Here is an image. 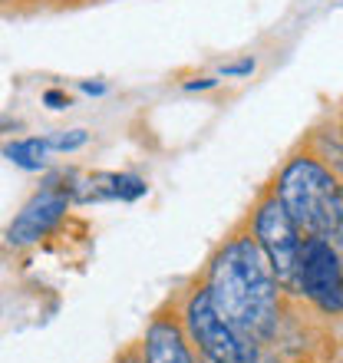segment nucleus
<instances>
[{
  "label": "nucleus",
  "instance_id": "obj_1",
  "mask_svg": "<svg viewBox=\"0 0 343 363\" xmlns=\"http://www.w3.org/2000/svg\"><path fill=\"white\" fill-rule=\"evenodd\" d=\"M277 277L251 235L231 238L215 255L208 271V294L218 317L248 347L261 344L277 324Z\"/></svg>",
  "mask_w": 343,
  "mask_h": 363
},
{
  "label": "nucleus",
  "instance_id": "obj_2",
  "mask_svg": "<svg viewBox=\"0 0 343 363\" xmlns=\"http://www.w3.org/2000/svg\"><path fill=\"white\" fill-rule=\"evenodd\" d=\"M300 235L330 241L340 248L343 235V195L337 175L314 155H297L284 165L274 195Z\"/></svg>",
  "mask_w": 343,
  "mask_h": 363
},
{
  "label": "nucleus",
  "instance_id": "obj_3",
  "mask_svg": "<svg viewBox=\"0 0 343 363\" xmlns=\"http://www.w3.org/2000/svg\"><path fill=\"white\" fill-rule=\"evenodd\" d=\"M254 241L264 251L267 264L277 277V287L297 291V268H300V231L277 199H264L254 215Z\"/></svg>",
  "mask_w": 343,
  "mask_h": 363
},
{
  "label": "nucleus",
  "instance_id": "obj_4",
  "mask_svg": "<svg viewBox=\"0 0 343 363\" xmlns=\"http://www.w3.org/2000/svg\"><path fill=\"white\" fill-rule=\"evenodd\" d=\"M185 327H189L191 340L198 344L205 363H254V347H248L221 320L205 291L191 294L185 307Z\"/></svg>",
  "mask_w": 343,
  "mask_h": 363
},
{
  "label": "nucleus",
  "instance_id": "obj_5",
  "mask_svg": "<svg viewBox=\"0 0 343 363\" xmlns=\"http://www.w3.org/2000/svg\"><path fill=\"white\" fill-rule=\"evenodd\" d=\"M297 291L307 294L320 311L340 314L343 287H340V248L330 241L307 238L300 241V268H297Z\"/></svg>",
  "mask_w": 343,
  "mask_h": 363
},
{
  "label": "nucleus",
  "instance_id": "obj_6",
  "mask_svg": "<svg viewBox=\"0 0 343 363\" xmlns=\"http://www.w3.org/2000/svg\"><path fill=\"white\" fill-rule=\"evenodd\" d=\"M67 208H69V191L67 189L50 185V189L37 191V195H33V199L20 208L17 218L10 221L7 245L23 248V245H33V241L47 238L50 231L60 225V218L67 215Z\"/></svg>",
  "mask_w": 343,
  "mask_h": 363
},
{
  "label": "nucleus",
  "instance_id": "obj_7",
  "mask_svg": "<svg viewBox=\"0 0 343 363\" xmlns=\"http://www.w3.org/2000/svg\"><path fill=\"white\" fill-rule=\"evenodd\" d=\"M145 363H195L185 330L172 317H155L145 330Z\"/></svg>",
  "mask_w": 343,
  "mask_h": 363
},
{
  "label": "nucleus",
  "instance_id": "obj_8",
  "mask_svg": "<svg viewBox=\"0 0 343 363\" xmlns=\"http://www.w3.org/2000/svg\"><path fill=\"white\" fill-rule=\"evenodd\" d=\"M89 185H93V189H89L86 199H123V201H133V199H139V195L149 191V185H145L142 179H135V175H96Z\"/></svg>",
  "mask_w": 343,
  "mask_h": 363
},
{
  "label": "nucleus",
  "instance_id": "obj_9",
  "mask_svg": "<svg viewBox=\"0 0 343 363\" xmlns=\"http://www.w3.org/2000/svg\"><path fill=\"white\" fill-rule=\"evenodd\" d=\"M53 152V143L50 139H17V143H10L7 149H4V155H7L13 165H20V169H27V172H40L43 165H47V155Z\"/></svg>",
  "mask_w": 343,
  "mask_h": 363
},
{
  "label": "nucleus",
  "instance_id": "obj_10",
  "mask_svg": "<svg viewBox=\"0 0 343 363\" xmlns=\"http://www.w3.org/2000/svg\"><path fill=\"white\" fill-rule=\"evenodd\" d=\"M50 143H53V152H73V149L86 145V133L73 129V133H63V135H50Z\"/></svg>",
  "mask_w": 343,
  "mask_h": 363
},
{
  "label": "nucleus",
  "instance_id": "obj_11",
  "mask_svg": "<svg viewBox=\"0 0 343 363\" xmlns=\"http://www.w3.org/2000/svg\"><path fill=\"white\" fill-rule=\"evenodd\" d=\"M248 73H254V60H241V63L221 67V77H248Z\"/></svg>",
  "mask_w": 343,
  "mask_h": 363
},
{
  "label": "nucleus",
  "instance_id": "obj_12",
  "mask_svg": "<svg viewBox=\"0 0 343 363\" xmlns=\"http://www.w3.org/2000/svg\"><path fill=\"white\" fill-rule=\"evenodd\" d=\"M47 103H53V109H63V103H67V99H63L60 93H47Z\"/></svg>",
  "mask_w": 343,
  "mask_h": 363
},
{
  "label": "nucleus",
  "instance_id": "obj_13",
  "mask_svg": "<svg viewBox=\"0 0 343 363\" xmlns=\"http://www.w3.org/2000/svg\"><path fill=\"white\" fill-rule=\"evenodd\" d=\"M215 86V79H198V83H189V89H208Z\"/></svg>",
  "mask_w": 343,
  "mask_h": 363
},
{
  "label": "nucleus",
  "instance_id": "obj_14",
  "mask_svg": "<svg viewBox=\"0 0 343 363\" xmlns=\"http://www.w3.org/2000/svg\"><path fill=\"white\" fill-rule=\"evenodd\" d=\"M123 363H135V360H123Z\"/></svg>",
  "mask_w": 343,
  "mask_h": 363
}]
</instances>
